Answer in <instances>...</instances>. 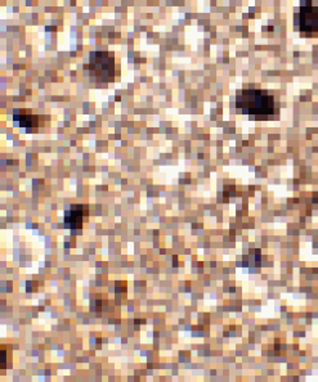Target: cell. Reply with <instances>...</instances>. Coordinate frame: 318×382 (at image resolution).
Wrapping results in <instances>:
<instances>
[{
  "mask_svg": "<svg viewBox=\"0 0 318 382\" xmlns=\"http://www.w3.org/2000/svg\"><path fill=\"white\" fill-rule=\"evenodd\" d=\"M274 98L268 91L245 89L236 97V109L251 120H270L277 112Z\"/></svg>",
  "mask_w": 318,
  "mask_h": 382,
  "instance_id": "cell-1",
  "label": "cell"
},
{
  "mask_svg": "<svg viewBox=\"0 0 318 382\" xmlns=\"http://www.w3.org/2000/svg\"><path fill=\"white\" fill-rule=\"evenodd\" d=\"M91 82L107 84L115 80V57L111 52H91L85 66Z\"/></svg>",
  "mask_w": 318,
  "mask_h": 382,
  "instance_id": "cell-2",
  "label": "cell"
},
{
  "mask_svg": "<svg viewBox=\"0 0 318 382\" xmlns=\"http://www.w3.org/2000/svg\"><path fill=\"white\" fill-rule=\"evenodd\" d=\"M294 26L298 28L301 37H317L318 8L312 0H303L294 13Z\"/></svg>",
  "mask_w": 318,
  "mask_h": 382,
  "instance_id": "cell-3",
  "label": "cell"
},
{
  "mask_svg": "<svg viewBox=\"0 0 318 382\" xmlns=\"http://www.w3.org/2000/svg\"><path fill=\"white\" fill-rule=\"evenodd\" d=\"M85 218H88V208L85 205H71L64 211V226L75 233L80 230Z\"/></svg>",
  "mask_w": 318,
  "mask_h": 382,
  "instance_id": "cell-4",
  "label": "cell"
},
{
  "mask_svg": "<svg viewBox=\"0 0 318 382\" xmlns=\"http://www.w3.org/2000/svg\"><path fill=\"white\" fill-rule=\"evenodd\" d=\"M13 120L17 121L19 127H24L26 131H37L39 127V116L31 113V111L28 109H17L13 115Z\"/></svg>",
  "mask_w": 318,
  "mask_h": 382,
  "instance_id": "cell-5",
  "label": "cell"
}]
</instances>
